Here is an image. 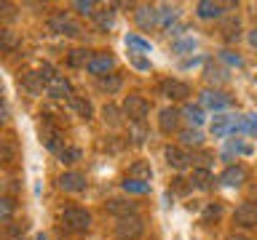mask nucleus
Wrapping results in <instances>:
<instances>
[{
  "label": "nucleus",
  "mask_w": 257,
  "mask_h": 240,
  "mask_svg": "<svg viewBox=\"0 0 257 240\" xmlns=\"http://www.w3.org/2000/svg\"><path fill=\"white\" fill-rule=\"evenodd\" d=\"M220 182L225 187H241V184L246 182V168L244 166H228L220 176Z\"/></svg>",
  "instance_id": "obj_15"
},
{
  "label": "nucleus",
  "mask_w": 257,
  "mask_h": 240,
  "mask_svg": "<svg viewBox=\"0 0 257 240\" xmlns=\"http://www.w3.org/2000/svg\"><path fill=\"white\" fill-rule=\"evenodd\" d=\"M19 240H24V238H19Z\"/></svg>",
  "instance_id": "obj_50"
},
{
  "label": "nucleus",
  "mask_w": 257,
  "mask_h": 240,
  "mask_svg": "<svg viewBox=\"0 0 257 240\" xmlns=\"http://www.w3.org/2000/svg\"><path fill=\"white\" fill-rule=\"evenodd\" d=\"M3 160H6V163H11V160H14V150H11V144H6V147H3Z\"/></svg>",
  "instance_id": "obj_46"
},
{
  "label": "nucleus",
  "mask_w": 257,
  "mask_h": 240,
  "mask_svg": "<svg viewBox=\"0 0 257 240\" xmlns=\"http://www.w3.org/2000/svg\"><path fill=\"white\" fill-rule=\"evenodd\" d=\"M48 30H51V32H59V35H70V38H78V35H80V27L70 19L67 14H56V16H51V22H48Z\"/></svg>",
  "instance_id": "obj_7"
},
{
  "label": "nucleus",
  "mask_w": 257,
  "mask_h": 240,
  "mask_svg": "<svg viewBox=\"0 0 257 240\" xmlns=\"http://www.w3.org/2000/svg\"><path fill=\"white\" fill-rule=\"evenodd\" d=\"M59 160H62V163H78V160H80V150L78 147H64L59 152Z\"/></svg>",
  "instance_id": "obj_38"
},
{
  "label": "nucleus",
  "mask_w": 257,
  "mask_h": 240,
  "mask_svg": "<svg viewBox=\"0 0 257 240\" xmlns=\"http://www.w3.org/2000/svg\"><path fill=\"white\" fill-rule=\"evenodd\" d=\"M0 46H3V51H14L16 46H19V38H16L14 30H0Z\"/></svg>",
  "instance_id": "obj_31"
},
{
  "label": "nucleus",
  "mask_w": 257,
  "mask_h": 240,
  "mask_svg": "<svg viewBox=\"0 0 257 240\" xmlns=\"http://www.w3.org/2000/svg\"><path fill=\"white\" fill-rule=\"evenodd\" d=\"M132 64H134L137 70H150V62H148V59H142L140 54H132Z\"/></svg>",
  "instance_id": "obj_43"
},
{
  "label": "nucleus",
  "mask_w": 257,
  "mask_h": 240,
  "mask_svg": "<svg viewBox=\"0 0 257 240\" xmlns=\"http://www.w3.org/2000/svg\"><path fill=\"white\" fill-rule=\"evenodd\" d=\"M190 51H196V38H182V40H177V43L172 46V54H177V56L190 54Z\"/></svg>",
  "instance_id": "obj_33"
},
{
  "label": "nucleus",
  "mask_w": 257,
  "mask_h": 240,
  "mask_svg": "<svg viewBox=\"0 0 257 240\" xmlns=\"http://www.w3.org/2000/svg\"><path fill=\"white\" fill-rule=\"evenodd\" d=\"M233 123H236V118H233V115H217L212 120V134L217 136V139H222V136H228L233 131Z\"/></svg>",
  "instance_id": "obj_19"
},
{
  "label": "nucleus",
  "mask_w": 257,
  "mask_h": 240,
  "mask_svg": "<svg viewBox=\"0 0 257 240\" xmlns=\"http://www.w3.org/2000/svg\"><path fill=\"white\" fill-rule=\"evenodd\" d=\"M115 232H118L120 240H137L145 232V222L140 216H126V219H118Z\"/></svg>",
  "instance_id": "obj_4"
},
{
  "label": "nucleus",
  "mask_w": 257,
  "mask_h": 240,
  "mask_svg": "<svg viewBox=\"0 0 257 240\" xmlns=\"http://www.w3.org/2000/svg\"><path fill=\"white\" fill-rule=\"evenodd\" d=\"M222 32L228 35V40H238V19L236 16H230V19L222 24Z\"/></svg>",
  "instance_id": "obj_36"
},
{
  "label": "nucleus",
  "mask_w": 257,
  "mask_h": 240,
  "mask_svg": "<svg viewBox=\"0 0 257 240\" xmlns=\"http://www.w3.org/2000/svg\"><path fill=\"white\" fill-rule=\"evenodd\" d=\"M220 59L228 62V64H236V67H241V64H244V62H241V56L233 54V51H220Z\"/></svg>",
  "instance_id": "obj_41"
},
{
  "label": "nucleus",
  "mask_w": 257,
  "mask_h": 240,
  "mask_svg": "<svg viewBox=\"0 0 257 240\" xmlns=\"http://www.w3.org/2000/svg\"><path fill=\"white\" fill-rule=\"evenodd\" d=\"M145 136H148V134H145V126H142V123H137V126L132 128V142H134V144H142V142H145Z\"/></svg>",
  "instance_id": "obj_42"
},
{
  "label": "nucleus",
  "mask_w": 257,
  "mask_h": 240,
  "mask_svg": "<svg viewBox=\"0 0 257 240\" xmlns=\"http://www.w3.org/2000/svg\"><path fill=\"white\" fill-rule=\"evenodd\" d=\"M233 152H236V155H238V152H241V155H249V152H252V147H249V144H244L241 139H230L228 147H225V152H222V160H230Z\"/></svg>",
  "instance_id": "obj_27"
},
{
  "label": "nucleus",
  "mask_w": 257,
  "mask_h": 240,
  "mask_svg": "<svg viewBox=\"0 0 257 240\" xmlns=\"http://www.w3.org/2000/svg\"><path fill=\"white\" fill-rule=\"evenodd\" d=\"M148 112H150V104H148V99H145V96L132 94V96H126V99H123V115L132 120L134 126H137V123H145Z\"/></svg>",
  "instance_id": "obj_3"
},
{
  "label": "nucleus",
  "mask_w": 257,
  "mask_h": 240,
  "mask_svg": "<svg viewBox=\"0 0 257 240\" xmlns=\"http://www.w3.org/2000/svg\"><path fill=\"white\" fill-rule=\"evenodd\" d=\"M70 104H72V110H75V112H78V115L83 118V120H88V118L94 115V107H91V102H88V99H83V96H72V99H70Z\"/></svg>",
  "instance_id": "obj_25"
},
{
  "label": "nucleus",
  "mask_w": 257,
  "mask_h": 240,
  "mask_svg": "<svg viewBox=\"0 0 257 240\" xmlns=\"http://www.w3.org/2000/svg\"><path fill=\"white\" fill-rule=\"evenodd\" d=\"M123 190L132 192V195H145V192H150V182H142V179H132V176H126Z\"/></svg>",
  "instance_id": "obj_26"
},
{
  "label": "nucleus",
  "mask_w": 257,
  "mask_h": 240,
  "mask_svg": "<svg viewBox=\"0 0 257 240\" xmlns=\"http://www.w3.org/2000/svg\"><path fill=\"white\" fill-rule=\"evenodd\" d=\"M180 142L185 147H201L204 144V134L198 128H185V131H180Z\"/></svg>",
  "instance_id": "obj_23"
},
{
  "label": "nucleus",
  "mask_w": 257,
  "mask_h": 240,
  "mask_svg": "<svg viewBox=\"0 0 257 240\" xmlns=\"http://www.w3.org/2000/svg\"><path fill=\"white\" fill-rule=\"evenodd\" d=\"M75 8H78V11L83 14V16H94V14H96L91 0H75Z\"/></svg>",
  "instance_id": "obj_40"
},
{
  "label": "nucleus",
  "mask_w": 257,
  "mask_h": 240,
  "mask_svg": "<svg viewBox=\"0 0 257 240\" xmlns=\"http://www.w3.org/2000/svg\"><path fill=\"white\" fill-rule=\"evenodd\" d=\"M246 40H249V46H252V48H257V27L246 35Z\"/></svg>",
  "instance_id": "obj_47"
},
{
  "label": "nucleus",
  "mask_w": 257,
  "mask_h": 240,
  "mask_svg": "<svg viewBox=\"0 0 257 240\" xmlns=\"http://www.w3.org/2000/svg\"><path fill=\"white\" fill-rule=\"evenodd\" d=\"M94 19H96V27L99 30H110L112 27V11H96Z\"/></svg>",
  "instance_id": "obj_37"
},
{
  "label": "nucleus",
  "mask_w": 257,
  "mask_h": 240,
  "mask_svg": "<svg viewBox=\"0 0 257 240\" xmlns=\"http://www.w3.org/2000/svg\"><path fill=\"white\" fill-rule=\"evenodd\" d=\"M201 107H209V110H225V107H230V96L228 94H222V91H212V88H206L204 94H201Z\"/></svg>",
  "instance_id": "obj_10"
},
{
  "label": "nucleus",
  "mask_w": 257,
  "mask_h": 240,
  "mask_svg": "<svg viewBox=\"0 0 257 240\" xmlns=\"http://www.w3.org/2000/svg\"><path fill=\"white\" fill-rule=\"evenodd\" d=\"M220 211H222V208L217 206V203H214V206H209V208H206V214H204V219H212V216L217 219V216H220Z\"/></svg>",
  "instance_id": "obj_44"
},
{
  "label": "nucleus",
  "mask_w": 257,
  "mask_h": 240,
  "mask_svg": "<svg viewBox=\"0 0 257 240\" xmlns=\"http://www.w3.org/2000/svg\"><path fill=\"white\" fill-rule=\"evenodd\" d=\"M56 182H59V190H64V192H83L86 190V176L78 171H64Z\"/></svg>",
  "instance_id": "obj_11"
},
{
  "label": "nucleus",
  "mask_w": 257,
  "mask_h": 240,
  "mask_svg": "<svg viewBox=\"0 0 257 240\" xmlns=\"http://www.w3.org/2000/svg\"><path fill=\"white\" fill-rule=\"evenodd\" d=\"M35 240H48V238H46V235H43V232H40V235H38V238H35Z\"/></svg>",
  "instance_id": "obj_48"
},
{
  "label": "nucleus",
  "mask_w": 257,
  "mask_h": 240,
  "mask_svg": "<svg viewBox=\"0 0 257 240\" xmlns=\"http://www.w3.org/2000/svg\"><path fill=\"white\" fill-rule=\"evenodd\" d=\"M222 8H228V6L214 3V0H201V3L196 6V14H198V19H220Z\"/></svg>",
  "instance_id": "obj_16"
},
{
  "label": "nucleus",
  "mask_w": 257,
  "mask_h": 240,
  "mask_svg": "<svg viewBox=\"0 0 257 240\" xmlns=\"http://www.w3.org/2000/svg\"><path fill=\"white\" fill-rule=\"evenodd\" d=\"M120 83H123V78L120 75H107V78H99V88L102 91H107V94H115Z\"/></svg>",
  "instance_id": "obj_32"
},
{
  "label": "nucleus",
  "mask_w": 257,
  "mask_h": 240,
  "mask_svg": "<svg viewBox=\"0 0 257 240\" xmlns=\"http://www.w3.org/2000/svg\"><path fill=\"white\" fill-rule=\"evenodd\" d=\"M22 83H24V88H27L30 94H40V88H43V80H40L38 72H24Z\"/></svg>",
  "instance_id": "obj_29"
},
{
  "label": "nucleus",
  "mask_w": 257,
  "mask_h": 240,
  "mask_svg": "<svg viewBox=\"0 0 257 240\" xmlns=\"http://www.w3.org/2000/svg\"><path fill=\"white\" fill-rule=\"evenodd\" d=\"M182 115L188 118V120H190V126H196V128L206 120V118H204V107H201V104H185Z\"/></svg>",
  "instance_id": "obj_24"
},
{
  "label": "nucleus",
  "mask_w": 257,
  "mask_h": 240,
  "mask_svg": "<svg viewBox=\"0 0 257 240\" xmlns=\"http://www.w3.org/2000/svg\"><path fill=\"white\" fill-rule=\"evenodd\" d=\"M112 67H115V59H112V56H107V54H96L86 70L91 72V75H96V78H104Z\"/></svg>",
  "instance_id": "obj_14"
},
{
  "label": "nucleus",
  "mask_w": 257,
  "mask_h": 240,
  "mask_svg": "<svg viewBox=\"0 0 257 240\" xmlns=\"http://www.w3.org/2000/svg\"><path fill=\"white\" fill-rule=\"evenodd\" d=\"M38 75H40V80H43V91L51 96V99H64V96H70V99H72V86H70V80L64 75H56L48 64L40 67Z\"/></svg>",
  "instance_id": "obj_1"
},
{
  "label": "nucleus",
  "mask_w": 257,
  "mask_h": 240,
  "mask_svg": "<svg viewBox=\"0 0 257 240\" xmlns=\"http://www.w3.org/2000/svg\"><path fill=\"white\" fill-rule=\"evenodd\" d=\"M190 187H196V190H212V184H214V176L209 168H193V174H190Z\"/></svg>",
  "instance_id": "obj_17"
},
{
  "label": "nucleus",
  "mask_w": 257,
  "mask_h": 240,
  "mask_svg": "<svg viewBox=\"0 0 257 240\" xmlns=\"http://www.w3.org/2000/svg\"><path fill=\"white\" fill-rule=\"evenodd\" d=\"M158 91H161V96H166V99L180 102V99H188V96H190V86L182 83V80L166 78V80H161V83H158Z\"/></svg>",
  "instance_id": "obj_5"
},
{
  "label": "nucleus",
  "mask_w": 257,
  "mask_h": 240,
  "mask_svg": "<svg viewBox=\"0 0 257 240\" xmlns=\"http://www.w3.org/2000/svg\"><path fill=\"white\" fill-rule=\"evenodd\" d=\"M107 211L118 216V219H126V216H137V203H132V200H110Z\"/></svg>",
  "instance_id": "obj_18"
},
{
  "label": "nucleus",
  "mask_w": 257,
  "mask_h": 240,
  "mask_svg": "<svg viewBox=\"0 0 257 240\" xmlns=\"http://www.w3.org/2000/svg\"><path fill=\"white\" fill-rule=\"evenodd\" d=\"M59 219L70 232H86L88 227H91V214H88L86 208H78V206L64 208V211L59 214Z\"/></svg>",
  "instance_id": "obj_2"
},
{
  "label": "nucleus",
  "mask_w": 257,
  "mask_h": 240,
  "mask_svg": "<svg viewBox=\"0 0 257 240\" xmlns=\"http://www.w3.org/2000/svg\"><path fill=\"white\" fill-rule=\"evenodd\" d=\"M91 51H86V48H75V51H70L67 56V62H70V67H88L91 64Z\"/></svg>",
  "instance_id": "obj_22"
},
{
  "label": "nucleus",
  "mask_w": 257,
  "mask_h": 240,
  "mask_svg": "<svg viewBox=\"0 0 257 240\" xmlns=\"http://www.w3.org/2000/svg\"><path fill=\"white\" fill-rule=\"evenodd\" d=\"M177 14H180V8L177 6H161L158 8V22H161V27H172V22L177 19Z\"/></svg>",
  "instance_id": "obj_28"
},
{
  "label": "nucleus",
  "mask_w": 257,
  "mask_h": 240,
  "mask_svg": "<svg viewBox=\"0 0 257 240\" xmlns=\"http://www.w3.org/2000/svg\"><path fill=\"white\" fill-rule=\"evenodd\" d=\"M150 176H153V171H150V166L145 163V160H140V163H134V166H132V179L150 182Z\"/></svg>",
  "instance_id": "obj_34"
},
{
  "label": "nucleus",
  "mask_w": 257,
  "mask_h": 240,
  "mask_svg": "<svg viewBox=\"0 0 257 240\" xmlns=\"http://www.w3.org/2000/svg\"><path fill=\"white\" fill-rule=\"evenodd\" d=\"M134 19H137V24H140L142 30H153V27L158 24V8H156V6H148V3L137 6Z\"/></svg>",
  "instance_id": "obj_12"
},
{
  "label": "nucleus",
  "mask_w": 257,
  "mask_h": 240,
  "mask_svg": "<svg viewBox=\"0 0 257 240\" xmlns=\"http://www.w3.org/2000/svg\"><path fill=\"white\" fill-rule=\"evenodd\" d=\"M104 120H107L110 126H118L120 118H118V107H112V104H104Z\"/></svg>",
  "instance_id": "obj_39"
},
{
  "label": "nucleus",
  "mask_w": 257,
  "mask_h": 240,
  "mask_svg": "<svg viewBox=\"0 0 257 240\" xmlns=\"http://www.w3.org/2000/svg\"><path fill=\"white\" fill-rule=\"evenodd\" d=\"M126 46L134 48V51H150V48H153L148 40H142L140 35H126Z\"/></svg>",
  "instance_id": "obj_35"
},
{
  "label": "nucleus",
  "mask_w": 257,
  "mask_h": 240,
  "mask_svg": "<svg viewBox=\"0 0 257 240\" xmlns=\"http://www.w3.org/2000/svg\"><path fill=\"white\" fill-rule=\"evenodd\" d=\"M233 219L241 227H257V203H241L233 214Z\"/></svg>",
  "instance_id": "obj_13"
},
{
  "label": "nucleus",
  "mask_w": 257,
  "mask_h": 240,
  "mask_svg": "<svg viewBox=\"0 0 257 240\" xmlns=\"http://www.w3.org/2000/svg\"><path fill=\"white\" fill-rule=\"evenodd\" d=\"M180 118H182V110H177V107H164L158 112V128L164 134H172L180 128Z\"/></svg>",
  "instance_id": "obj_9"
},
{
  "label": "nucleus",
  "mask_w": 257,
  "mask_h": 240,
  "mask_svg": "<svg viewBox=\"0 0 257 240\" xmlns=\"http://www.w3.org/2000/svg\"><path fill=\"white\" fill-rule=\"evenodd\" d=\"M46 120L43 123H40V139H43V144L51 152H56V155H59V152L64 150L62 147V136H59V128L56 126H51V120H48V115H43Z\"/></svg>",
  "instance_id": "obj_6"
},
{
  "label": "nucleus",
  "mask_w": 257,
  "mask_h": 240,
  "mask_svg": "<svg viewBox=\"0 0 257 240\" xmlns=\"http://www.w3.org/2000/svg\"><path fill=\"white\" fill-rule=\"evenodd\" d=\"M164 158H166V163L172 166L174 171H185V168L193 163V155H190V152H185L182 147H166Z\"/></svg>",
  "instance_id": "obj_8"
},
{
  "label": "nucleus",
  "mask_w": 257,
  "mask_h": 240,
  "mask_svg": "<svg viewBox=\"0 0 257 240\" xmlns=\"http://www.w3.org/2000/svg\"><path fill=\"white\" fill-rule=\"evenodd\" d=\"M14 208H16V203H14L11 195H3V198H0V219H3L6 224H11Z\"/></svg>",
  "instance_id": "obj_30"
},
{
  "label": "nucleus",
  "mask_w": 257,
  "mask_h": 240,
  "mask_svg": "<svg viewBox=\"0 0 257 240\" xmlns=\"http://www.w3.org/2000/svg\"><path fill=\"white\" fill-rule=\"evenodd\" d=\"M204 78H206V83H225L228 80V70L222 67V64H214V62H206V67H204Z\"/></svg>",
  "instance_id": "obj_20"
},
{
  "label": "nucleus",
  "mask_w": 257,
  "mask_h": 240,
  "mask_svg": "<svg viewBox=\"0 0 257 240\" xmlns=\"http://www.w3.org/2000/svg\"><path fill=\"white\" fill-rule=\"evenodd\" d=\"M233 240H249V238H233Z\"/></svg>",
  "instance_id": "obj_49"
},
{
  "label": "nucleus",
  "mask_w": 257,
  "mask_h": 240,
  "mask_svg": "<svg viewBox=\"0 0 257 240\" xmlns=\"http://www.w3.org/2000/svg\"><path fill=\"white\" fill-rule=\"evenodd\" d=\"M24 227H27V224H11V227H8V235H22V232H24Z\"/></svg>",
  "instance_id": "obj_45"
},
{
  "label": "nucleus",
  "mask_w": 257,
  "mask_h": 240,
  "mask_svg": "<svg viewBox=\"0 0 257 240\" xmlns=\"http://www.w3.org/2000/svg\"><path fill=\"white\" fill-rule=\"evenodd\" d=\"M230 134H246V136H257V115H244L233 123Z\"/></svg>",
  "instance_id": "obj_21"
}]
</instances>
